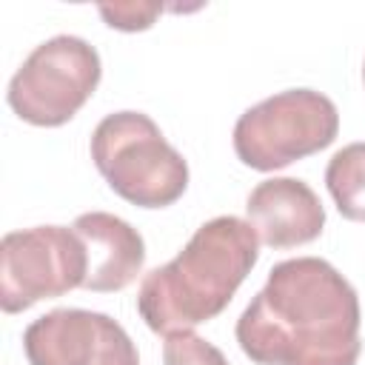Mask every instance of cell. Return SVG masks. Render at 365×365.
Listing matches in <instances>:
<instances>
[{
    "label": "cell",
    "instance_id": "7",
    "mask_svg": "<svg viewBox=\"0 0 365 365\" xmlns=\"http://www.w3.org/2000/svg\"><path fill=\"white\" fill-rule=\"evenodd\" d=\"M245 214L259 242L274 251L314 242L325 228V208L319 197L297 177H271L257 182L245 200Z\"/></svg>",
    "mask_w": 365,
    "mask_h": 365
},
{
    "label": "cell",
    "instance_id": "6",
    "mask_svg": "<svg viewBox=\"0 0 365 365\" xmlns=\"http://www.w3.org/2000/svg\"><path fill=\"white\" fill-rule=\"evenodd\" d=\"M86 271V245L74 228L34 225L9 231L0 242V308L20 314L40 299L83 288Z\"/></svg>",
    "mask_w": 365,
    "mask_h": 365
},
{
    "label": "cell",
    "instance_id": "9",
    "mask_svg": "<svg viewBox=\"0 0 365 365\" xmlns=\"http://www.w3.org/2000/svg\"><path fill=\"white\" fill-rule=\"evenodd\" d=\"M103 339V314L54 308L23 331L29 365H91Z\"/></svg>",
    "mask_w": 365,
    "mask_h": 365
},
{
    "label": "cell",
    "instance_id": "11",
    "mask_svg": "<svg viewBox=\"0 0 365 365\" xmlns=\"http://www.w3.org/2000/svg\"><path fill=\"white\" fill-rule=\"evenodd\" d=\"M165 365H228L225 354L194 331H177L163 342Z\"/></svg>",
    "mask_w": 365,
    "mask_h": 365
},
{
    "label": "cell",
    "instance_id": "12",
    "mask_svg": "<svg viewBox=\"0 0 365 365\" xmlns=\"http://www.w3.org/2000/svg\"><path fill=\"white\" fill-rule=\"evenodd\" d=\"M91 365H140V354H137L131 336L108 314H103V339H100L97 359Z\"/></svg>",
    "mask_w": 365,
    "mask_h": 365
},
{
    "label": "cell",
    "instance_id": "5",
    "mask_svg": "<svg viewBox=\"0 0 365 365\" xmlns=\"http://www.w3.org/2000/svg\"><path fill=\"white\" fill-rule=\"evenodd\" d=\"M103 63L97 48L74 34L40 43L14 71L6 100L11 111L40 128L66 125L97 91Z\"/></svg>",
    "mask_w": 365,
    "mask_h": 365
},
{
    "label": "cell",
    "instance_id": "8",
    "mask_svg": "<svg viewBox=\"0 0 365 365\" xmlns=\"http://www.w3.org/2000/svg\"><path fill=\"white\" fill-rule=\"evenodd\" d=\"M86 245L88 271H86V291L111 294L128 288L145 265V242L143 234L128 225L123 217L108 211H88L80 214L71 225Z\"/></svg>",
    "mask_w": 365,
    "mask_h": 365
},
{
    "label": "cell",
    "instance_id": "4",
    "mask_svg": "<svg viewBox=\"0 0 365 365\" xmlns=\"http://www.w3.org/2000/svg\"><path fill=\"white\" fill-rule=\"evenodd\" d=\"M339 134V111L314 88H288L245 108L234 125V151L254 171H277L328 148Z\"/></svg>",
    "mask_w": 365,
    "mask_h": 365
},
{
    "label": "cell",
    "instance_id": "1",
    "mask_svg": "<svg viewBox=\"0 0 365 365\" xmlns=\"http://www.w3.org/2000/svg\"><path fill=\"white\" fill-rule=\"evenodd\" d=\"M234 334L257 365H356L359 297L319 257L282 259L240 314Z\"/></svg>",
    "mask_w": 365,
    "mask_h": 365
},
{
    "label": "cell",
    "instance_id": "2",
    "mask_svg": "<svg viewBox=\"0 0 365 365\" xmlns=\"http://www.w3.org/2000/svg\"><path fill=\"white\" fill-rule=\"evenodd\" d=\"M259 259V237L234 214L202 222L182 251L148 271L137 291L143 322L163 336L191 331L222 314Z\"/></svg>",
    "mask_w": 365,
    "mask_h": 365
},
{
    "label": "cell",
    "instance_id": "13",
    "mask_svg": "<svg viewBox=\"0 0 365 365\" xmlns=\"http://www.w3.org/2000/svg\"><path fill=\"white\" fill-rule=\"evenodd\" d=\"M97 11L117 31H145L154 26L163 6H157V3H114V6H100Z\"/></svg>",
    "mask_w": 365,
    "mask_h": 365
},
{
    "label": "cell",
    "instance_id": "14",
    "mask_svg": "<svg viewBox=\"0 0 365 365\" xmlns=\"http://www.w3.org/2000/svg\"><path fill=\"white\" fill-rule=\"evenodd\" d=\"M362 83H365V63H362Z\"/></svg>",
    "mask_w": 365,
    "mask_h": 365
},
{
    "label": "cell",
    "instance_id": "3",
    "mask_svg": "<svg viewBox=\"0 0 365 365\" xmlns=\"http://www.w3.org/2000/svg\"><path fill=\"white\" fill-rule=\"evenodd\" d=\"M91 160L108 188L137 208L174 205L188 188L185 157L143 111H114L91 134Z\"/></svg>",
    "mask_w": 365,
    "mask_h": 365
},
{
    "label": "cell",
    "instance_id": "10",
    "mask_svg": "<svg viewBox=\"0 0 365 365\" xmlns=\"http://www.w3.org/2000/svg\"><path fill=\"white\" fill-rule=\"evenodd\" d=\"M325 185L345 220L365 222V143H351L328 160Z\"/></svg>",
    "mask_w": 365,
    "mask_h": 365
}]
</instances>
